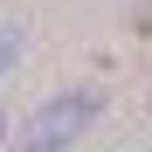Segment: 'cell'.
Here are the masks:
<instances>
[{
  "label": "cell",
  "mask_w": 152,
  "mask_h": 152,
  "mask_svg": "<svg viewBox=\"0 0 152 152\" xmlns=\"http://www.w3.org/2000/svg\"><path fill=\"white\" fill-rule=\"evenodd\" d=\"M97 111H104V97H97V90H62L56 104H42V111L28 118V132H21V152H62V145L83 132Z\"/></svg>",
  "instance_id": "cell-1"
},
{
  "label": "cell",
  "mask_w": 152,
  "mask_h": 152,
  "mask_svg": "<svg viewBox=\"0 0 152 152\" xmlns=\"http://www.w3.org/2000/svg\"><path fill=\"white\" fill-rule=\"evenodd\" d=\"M14 56H21V35L7 28V35H0V76H7V62H14Z\"/></svg>",
  "instance_id": "cell-2"
},
{
  "label": "cell",
  "mask_w": 152,
  "mask_h": 152,
  "mask_svg": "<svg viewBox=\"0 0 152 152\" xmlns=\"http://www.w3.org/2000/svg\"><path fill=\"white\" fill-rule=\"evenodd\" d=\"M138 35H152V0H145V7H138Z\"/></svg>",
  "instance_id": "cell-3"
}]
</instances>
